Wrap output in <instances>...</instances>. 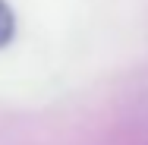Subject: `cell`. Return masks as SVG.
Listing matches in <instances>:
<instances>
[{"label":"cell","instance_id":"cell-1","mask_svg":"<svg viewBox=\"0 0 148 145\" xmlns=\"http://www.w3.org/2000/svg\"><path fill=\"white\" fill-rule=\"evenodd\" d=\"M16 35V13L10 10L6 0H0V47H6Z\"/></svg>","mask_w":148,"mask_h":145}]
</instances>
